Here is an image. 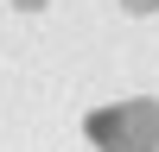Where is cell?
I'll use <instances>...</instances> for the list:
<instances>
[{
    "mask_svg": "<svg viewBox=\"0 0 159 152\" xmlns=\"http://www.w3.org/2000/svg\"><path fill=\"white\" fill-rule=\"evenodd\" d=\"M89 139H96V152H159V101L134 95V101H115V108H96Z\"/></svg>",
    "mask_w": 159,
    "mask_h": 152,
    "instance_id": "obj_1",
    "label": "cell"
},
{
    "mask_svg": "<svg viewBox=\"0 0 159 152\" xmlns=\"http://www.w3.org/2000/svg\"><path fill=\"white\" fill-rule=\"evenodd\" d=\"M127 13H159V0H121Z\"/></svg>",
    "mask_w": 159,
    "mask_h": 152,
    "instance_id": "obj_2",
    "label": "cell"
},
{
    "mask_svg": "<svg viewBox=\"0 0 159 152\" xmlns=\"http://www.w3.org/2000/svg\"><path fill=\"white\" fill-rule=\"evenodd\" d=\"M19 6H45V0H19Z\"/></svg>",
    "mask_w": 159,
    "mask_h": 152,
    "instance_id": "obj_3",
    "label": "cell"
}]
</instances>
